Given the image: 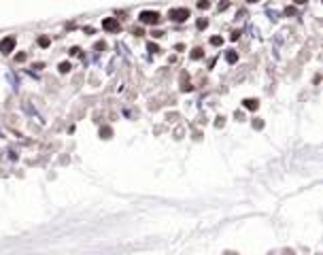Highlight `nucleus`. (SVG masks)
Masks as SVG:
<instances>
[{"mask_svg": "<svg viewBox=\"0 0 323 255\" xmlns=\"http://www.w3.org/2000/svg\"><path fill=\"white\" fill-rule=\"evenodd\" d=\"M138 19L143 21V24H149V26H155L159 21V13L157 11H143L141 15H138Z\"/></svg>", "mask_w": 323, "mask_h": 255, "instance_id": "nucleus-1", "label": "nucleus"}, {"mask_svg": "<svg viewBox=\"0 0 323 255\" xmlns=\"http://www.w3.org/2000/svg\"><path fill=\"white\" fill-rule=\"evenodd\" d=\"M102 28H104L106 32H119L121 26H119V21H117L115 17H106L104 21H102Z\"/></svg>", "mask_w": 323, "mask_h": 255, "instance_id": "nucleus-3", "label": "nucleus"}, {"mask_svg": "<svg viewBox=\"0 0 323 255\" xmlns=\"http://www.w3.org/2000/svg\"><path fill=\"white\" fill-rule=\"evenodd\" d=\"M13 47H15V39H13V36H4V39L0 41V51H2L4 55L13 51Z\"/></svg>", "mask_w": 323, "mask_h": 255, "instance_id": "nucleus-4", "label": "nucleus"}, {"mask_svg": "<svg viewBox=\"0 0 323 255\" xmlns=\"http://www.w3.org/2000/svg\"><path fill=\"white\" fill-rule=\"evenodd\" d=\"M228 7H230V2H219V11H225Z\"/></svg>", "mask_w": 323, "mask_h": 255, "instance_id": "nucleus-19", "label": "nucleus"}, {"mask_svg": "<svg viewBox=\"0 0 323 255\" xmlns=\"http://www.w3.org/2000/svg\"><path fill=\"white\" fill-rule=\"evenodd\" d=\"M183 91H191V85H189V81H183Z\"/></svg>", "mask_w": 323, "mask_h": 255, "instance_id": "nucleus-15", "label": "nucleus"}, {"mask_svg": "<svg viewBox=\"0 0 323 255\" xmlns=\"http://www.w3.org/2000/svg\"><path fill=\"white\" fill-rule=\"evenodd\" d=\"M225 60H228V62H230V64H234V62H236V60H238V53H234V51H230V53H228V55H225Z\"/></svg>", "mask_w": 323, "mask_h": 255, "instance_id": "nucleus-9", "label": "nucleus"}, {"mask_svg": "<svg viewBox=\"0 0 323 255\" xmlns=\"http://www.w3.org/2000/svg\"><path fill=\"white\" fill-rule=\"evenodd\" d=\"M198 7H200V9H208L211 4H208V0H200V2H198Z\"/></svg>", "mask_w": 323, "mask_h": 255, "instance_id": "nucleus-14", "label": "nucleus"}, {"mask_svg": "<svg viewBox=\"0 0 323 255\" xmlns=\"http://www.w3.org/2000/svg\"><path fill=\"white\" fill-rule=\"evenodd\" d=\"M221 43H223V39H221V36H213V39H211V45H215V47H219Z\"/></svg>", "mask_w": 323, "mask_h": 255, "instance_id": "nucleus-11", "label": "nucleus"}, {"mask_svg": "<svg viewBox=\"0 0 323 255\" xmlns=\"http://www.w3.org/2000/svg\"><path fill=\"white\" fill-rule=\"evenodd\" d=\"M242 106L249 108V111H257V108H259V100H255V98H247V100H242Z\"/></svg>", "mask_w": 323, "mask_h": 255, "instance_id": "nucleus-5", "label": "nucleus"}, {"mask_svg": "<svg viewBox=\"0 0 323 255\" xmlns=\"http://www.w3.org/2000/svg\"><path fill=\"white\" fill-rule=\"evenodd\" d=\"M253 128L262 130V128H264V121H259V119H257V121H255V119H253Z\"/></svg>", "mask_w": 323, "mask_h": 255, "instance_id": "nucleus-16", "label": "nucleus"}, {"mask_svg": "<svg viewBox=\"0 0 323 255\" xmlns=\"http://www.w3.org/2000/svg\"><path fill=\"white\" fill-rule=\"evenodd\" d=\"M247 2H257V0H247Z\"/></svg>", "mask_w": 323, "mask_h": 255, "instance_id": "nucleus-22", "label": "nucleus"}, {"mask_svg": "<svg viewBox=\"0 0 323 255\" xmlns=\"http://www.w3.org/2000/svg\"><path fill=\"white\" fill-rule=\"evenodd\" d=\"M240 39V32L236 30V32H232V36H230V41H238Z\"/></svg>", "mask_w": 323, "mask_h": 255, "instance_id": "nucleus-17", "label": "nucleus"}, {"mask_svg": "<svg viewBox=\"0 0 323 255\" xmlns=\"http://www.w3.org/2000/svg\"><path fill=\"white\" fill-rule=\"evenodd\" d=\"M151 34H153V39H159V36L164 34V32H162V30H155V32H151Z\"/></svg>", "mask_w": 323, "mask_h": 255, "instance_id": "nucleus-20", "label": "nucleus"}, {"mask_svg": "<svg viewBox=\"0 0 323 255\" xmlns=\"http://www.w3.org/2000/svg\"><path fill=\"white\" fill-rule=\"evenodd\" d=\"M111 134H113L111 128H102V130H100V136H102V138H111Z\"/></svg>", "mask_w": 323, "mask_h": 255, "instance_id": "nucleus-8", "label": "nucleus"}, {"mask_svg": "<svg viewBox=\"0 0 323 255\" xmlns=\"http://www.w3.org/2000/svg\"><path fill=\"white\" fill-rule=\"evenodd\" d=\"M70 68H72V66H70V62H62V64H60V72H62V74H66Z\"/></svg>", "mask_w": 323, "mask_h": 255, "instance_id": "nucleus-7", "label": "nucleus"}, {"mask_svg": "<svg viewBox=\"0 0 323 255\" xmlns=\"http://www.w3.org/2000/svg\"><path fill=\"white\" fill-rule=\"evenodd\" d=\"M223 123H225V119H223V117H219V119H217V121H215V126H217V128H221V126H223Z\"/></svg>", "mask_w": 323, "mask_h": 255, "instance_id": "nucleus-18", "label": "nucleus"}, {"mask_svg": "<svg viewBox=\"0 0 323 255\" xmlns=\"http://www.w3.org/2000/svg\"><path fill=\"white\" fill-rule=\"evenodd\" d=\"M202 55H204V51L200 49V47H196V49H193V51H191V60H200Z\"/></svg>", "mask_w": 323, "mask_h": 255, "instance_id": "nucleus-6", "label": "nucleus"}, {"mask_svg": "<svg viewBox=\"0 0 323 255\" xmlns=\"http://www.w3.org/2000/svg\"><path fill=\"white\" fill-rule=\"evenodd\" d=\"M225 255H234V253H225Z\"/></svg>", "mask_w": 323, "mask_h": 255, "instance_id": "nucleus-23", "label": "nucleus"}, {"mask_svg": "<svg viewBox=\"0 0 323 255\" xmlns=\"http://www.w3.org/2000/svg\"><path fill=\"white\" fill-rule=\"evenodd\" d=\"M147 49L151 51V53H157V51H159V47L155 45V43H149V45H147Z\"/></svg>", "mask_w": 323, "mask_h": 255, "instance_id": "nucleus-13", "label": "nucleus"}, {"mask_svg": "<svg viewBox=\"0 0 323 255\" xmlns=\"http://www.w3.org/2000/svg\"><path fill=\"white\" fill-rule=\"evenodd\" d=\"M187 17H189V9H170V19L176 21V24L185 21Z\"/></svg>", "mask_w": 323, "mask_h": 255, "instance_id": "nucleus-2", "label": "nucleus"}, {"mask_svg": "<svg viewBox=\"0 0 323 255\" xmlns=\"http://www.w3.org/2000/svg\"><path fill=\"white\" fill-rule=\"evenodd\" d=\"M196 26H198V30H204V28L208 26V21H206V19H198V24H196Z\"/></svg>", "mask_w": 323, "mask_h": 255, "instance_id": "nucleus-12", "label": "nucleus"}, {"mask_svg": "<svg viewBox=\"0 0 323 255\" xmlns=\"http://www.w3.org/2000/svg\"><path fill=\"white\" fill-rule=\"evenodd\" d=\"M49 43H51L49 36H41V39H39V45H41V47H49Z\"/></svg>", "mask_w": 323, "mask_h": 255, "instance_id": "nucleus-10", "label": "nucleus"}, {"mask_svg": "<svg viewBox=\"0 0 323 255\" xmlns=\"http://www.w3.org/2000/svg\"><path fill=\"white\" fill-rule=\"evenodd\" d=\"M26 60V53H17V62H24Z\"/></svg>", "mask_w": 323, "mask_h": 255, "instance_id": "nucleus-21", "label": "nucleus"}]
</instances>
